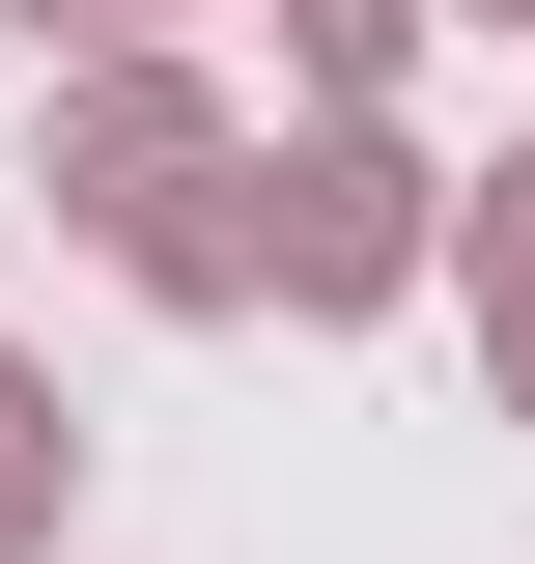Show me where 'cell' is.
Here are the masks:
<instances>
[{
  "label": "cell",
  "mask_w": 535,
  "mask_h": 564,
  "mask_svg": "<svg viewBox=\"0 0 535 564\" xmlns=\"http://www.w3.org/2000/svg\"><path fill=\"white\" fill-rule=\"evenodd\" d=\"M282 282H395V170H367V141L282 170Z\"/></svg>",
  "instance_id": "6da1fadb"
},
{
  "label": "cell",
  "mask_w": 535,
  "mask_h": 564,
  "mask_svg": "<svg viewBox=\"0 0 535 564\" xmlns=\"http://www.w3.org/2000/svg\"><path fill=\"white\" fill-rule=\"evenodd\" d=\"M479 282H507V339H535V198H507V254H479Z\"/></svg>",
  "instance_id": "7a4b0ae2"
}]
</instances>
